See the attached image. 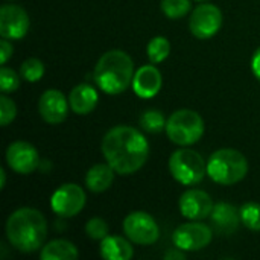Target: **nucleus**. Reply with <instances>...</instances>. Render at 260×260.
<instances>
[{
    "label": "nucleus",
    "instance_id": "nucleus-1",
    "mask_svg": "<svg viewBox=\"0 0 260 260\" xmlns=\"http://www.w3.org/2000/svg\"><path fill=\"white\" fill-rule=\"evenodd\" d=\"M102 154L119 175H129L146 163L149 143L139 129L128 125H117L104 136Z\"/></svg>",
    "mask_w": 260,
    "mask_h": 260
},
{
    "label": "nucleus",
    "instance_id": "nucleus-2",
    "mask_svg": "<svg viewBox=\"0 0 260 260\" xmlns=\"http://www.w3.org/2000/svg\"><path fill=\"white\" fill-rule=\"evenodd\" d=\"M6 236L15 250L21 253H32L41 248L46 241V218L40 210L32 207L17 209L6 221Z\"/></svg>",
    "mask_w": 260,
    "mask_h": 260
},
{
    "label": "nucleus",
    "instance_id": "nucleus-3",
    "mask_svg": "<svg viewBox=\"0 0 260 260\" xmlns=\"http://www.w3.org/2000/svg\"><path fill=\"white\" fill-rule=\"evenodd\" d=\"M133 79L134 62L126 52L119 49L105 52L94 67V81L107 94L123 93L133 84Z\"/></svg>",
    "mask_w": 260,
    "mask_h": 260
},
{
    "label": "nucleus",
    "instance_id": "nucleus-4",
    "mask_svg": "<svg viewBox=\"0 0 260 260\" xmlns=\"http://www.w3.org/2000/svg\"><path fill=\"white\" fill-rule=\"evenodd\" d=\"M248 172V161L245 155L232 148L215 151L207 161V175L218 184L230 186L245 178Z\"/></svg>",
    "mask_w": 260,
    "mask_h": 260
},
{
    "label": "nucleus",
    "instance_id": "nucleus-5",
    "mask_svg": "<svg viewBox=\"0 0 260 260\" xmlns=\"http://www.w3.org/2000/svg\"><path fill=\"white\" fill-rule=\"evenodd\" d=\"M166 134L169 140L180 146L197 143L204 134V120L193 110H178L166 122Z\"/></svg>",
    "mask_w": 260,
    "mask_h": 260
},
{
    "label": "nucleus",
    "instance_id": "nucleus-6",
    "mask_svg": "<svg viewBox=\"0 0 260 260\" xmlns=\"http://www.w3.org/2000/svg\"><path fill=\"white\" fill-rule=\"evenodd\" d=\"M169 171L172 177L184 184V186H193L204 180L207 174V163L193 149H177L171 158H169Z\"/></svg>",
    "mask_w": 260,
    "mask_h": 260
},
{
    "label": "nucleus",
    "instance_id": "nucleus-7",
    "mask_svg": "<svg viewBox=\"0 0 260 260\" xmlns=\"http://www.w3.org/2000/svg\"><path fill=\"white\" fill-rule=\"evenodd\" d=\"M126 238L139 245H152L158 241L160 230L155 219L146 212H133L123 221Z\"/></svg>",
    "mask_w": 260,
    "mask_h": 260
},
{
    "label": "nucleus",
    "instance_id": "nucleus-8",
    "mask_svg": "<svg viewBox=\"0 0 260 260\" xmlns=\"http://www.w3.org/2000/svg\"><path fill=\"white\" fill-rule=\"evenodd\" d=\"M222 24V12L216 5L203 3L198 5L189 20V29L193 37L200 40L212 38Z\"/></svg>",
    "mask_w": 260,
    "mask_h": 260
},
{
    "label": "nucleus",
    "instance_id": "nucleus-9",
    "mask_svg": "<svg viewBox=\"0 0 260 260\" xmlns=\"http://www.w3.org/2000/svg\"><path fill=\"white\" fill-rule=\"evenodd\" d=\"M85 192L81 186L67 183L59 186L50 200L52 210L59 215L61 218H72L76 216L85 206Z\"/></svg>",
    "mask_w": 260,
    "mask_h": 260
},
{
    "label": "nucleus",
    "instance_id": "nucleus-10",
    "mask_svg": "<svg viewBox=\"0 0 260 260\" xmlns=\"http://www.w3.org/2000/svg\"><path fill=\"white\" fill-rule=\"evenodd\" d=\"M213 232L209 225L201 222H187L175 229L172 242L183 251H198L212 242Z\"/></svg>",
    "mask_w": 260,
    "mask_h": 260
},
{
    "label": "nucleus",
    "instance_id": "nucleus-11",
    "mask_svg": "<svg viewBox=\"0 0 260 260\" xmlns=\"http://www.w3.org/2000/svg\"><path fill=\"white\" fill-rule=\"evenodd\" d=\"M6 163L17 174H32L40 166L38 151L35 149L34 145L27 142H12L6 149Z\"/></svg>",
    "mask_w": 260,
    "mask_h": 260
},
{
    "label": "nucleus",
    "instance_id": "nucleus-12",
    "mask_svg": "<svg viewBox=\"0 0 260 260\" xmlns=\"http://www.w3.org/2000/svg\"><path fill=\"white\" fill-rule=\"evenodd\" d=\"M29 30V15L18 5L0 8V35L8 40H20Z\"/></svg>",
    "mask_w": 260,
    "mask_h": 260
},
{
    "label": "nucleus",
    "instance_id": "nucleus-13",
    "mask_svg": "<svg viewBox=\"0 0 260 260\" xmlns=\"http://www.w3.org/2000/svg\"><path fill=\"white\" fill-rule=\"evenodd\" d=\"M180 212L184 218L200 221L212 215L213 201L210 195L200 189H189L180 197Z\"/></svg>",
    "mask_w": 260,
    "mask_h": 260
},
{
    "label": "nucleus",
    "instance_id": "nucleus-14",
    "mask_svg": "<svg viewBox=\"0 0 260 260\" xmlns=\"http://www.w3.org/2000/svg\"><path fill=\"white\" fill-rule=\"evenodd\" d=\"M69 107H70L69 101L56 88L46 90L38 101L40 116L43 117L44 122H47L50 125L64 122L67 117V113H69Z\"/></svg>",
    "mask_w": 260,
    "mask_h": 260
},
{
    "label": "nucleus",
    "instance_id": "nucleus-15",
    "mask_svg": "<svg viewBox=\"0 0 260 260\" xmlns=\"http://www.w3.org/2000/svg\"><path fill=\"white\" fill-rule=\"evenodd\" d=\"M133 88L139 98H154L161 88V73L155 66H142L134 73Z\"/></svg>",
    "mask_w": 260,
    "mask_h": 260
},
{
    "label": "nucleus",
    "instance_id": "nucleus-16",
    "mask_svg": "<svg viewBox=\"0 0 260 260\" xmlns=\"http://www.w3.org/2000/svg\"><path fill=\"white\" fill-rule=\"evenodd\" d=\"M212 222L216 229L218 233L229 236L235 233L242 222L241 219V210H238L235 206L227 204V203H218L213 206L212 210Z\"/></svg>",
    "mask_w": 260,
    "mask_h": 260
},
{
    "label": "nucleus",
    "instance_id": "nucleus-17",
    "mask_svg": "<svg viewBox=\"0 0 260 260\" xmlns=\"http://www.w3.org/2000/svg\"><path fill=\"white\" fill-rule=\"evenodd\" d=\"M98 101H99L98 91L94 90V87L88 84L76 85L69 94L70 108L75 114H79V116H85L91 113L96 108Z\"/></svg>",
    "mask_w": 260,
    "mask_h": 260
},
{
    "label": "nucleus",
    "instance_id": "nucleus-18",
    "mask_svg": "<svg viewBox=\"0 0 260 260\" xmlns=\"http://www.w3.org/2000/svg\"><path fill=\"white\" fill-rule=\"evenodd\" d=\"M114 172L116 171L108 163H98V165L91 166L88 169L87 175H85V186H87V189L94 192V193L105 192L113 184Z\"/></svg>",
    "mask_w": 260,
    "mask_h": 260
},
{
    "label": "nucleus",
    "instance_id": "nucleus-19",
    "mask_svg": "<svg viewBox=\"0 0 260 260\" xmlns=\"http://www.w3.org/2000/svg\"><path fill=\"white\" fill-rule=\"evenodd\" d=\"M101 256L107 260H129L134 256V250L125 238L114 235L101 241Z\"/></svg>",
    "mask_w": 260,
    "mask_h": 260
},
{
    "label": "nucleus",
    "instance_id": "nucleus-20",
    "mask_svg": "<svg viewBox=\"0 0 260 260\" xmlns=\"http://www.w3.org/2000/svg\"><path fill=\"white\" fill-rule=\"evenodd\" d=\"M79 257L78 248L64 239H55L41 248V260H76Z\"/></svg>",
    "mask_w": 260,
    "mask_h": 260
},
{
    "label": "nucleus",
    "instance_id": "nucleus-21",
    "mask_svg": "<svg viewBox=\"0 0 260 260\" xmlns=\"http://www.w3.org/2000/svg\"><path fill=\"white\" fill-rule=\"evenodd\" d=\"M148 58L152 64L165 61L171 53V43L166 37H154L146 47Z\"/></svg>",
    "mask_w": 260,
    "mask_h": 260
},
{
    "label": "nucleus",
    "instance_id": "nucleus-22",
    "mask_svg": "<svg viewBox=\"0 0 260 260\" xmlns=\"http://www.w3.org/2000/svg\"><path fill=\"white\" fill-rule=\"evenodd\" d=\"M140 125L148 133H160L166 129V120L158 110H146L140 117Z\"/></svg>",
    "mask_w": 260,
    "mask_h": 260
},
{
    "label": "nucleus",
    "instance_id": "nucleus-23",
    "mask_svg": "<svg viewBox=\"0 0 260 260\" xmlns=\"http://www.w3.org/2000/svg\"><path fill=\"white\" fill-rule=\"evenodd\" d=\"M241 219L244 225L250 230H260V204L259 203H245L241 209Z\"/></svg>",
    "mask_w": 260,
    "mask_h": 260
},
{
    "label": "nucleus",
    "instance_id": "nucleus-24",
    "mask_svg": "<svg viewBox=\"0 0 260 260\" xmlns=\"http://www.w3.org/2000/svg\"><path fill=\"white\" fill-rule=\"evenodd\" d=\"M20 75L29 82H37L44 75V64L37 58H27L20 67Z\"/></svg>",
    "mask_w": 260,
    "mask_h": 260
},
{
    "label": "nucleus",
    "instance_id": "nucleus-25",
    "mask_svg": "<svg viewBox=\"0 0 260 260\" xmlns=\"http://www.w3.org/2000/svg\"><path fill=\"white\" fill-rule=\"evenodd\" d=\"M161 11L166 17L178 20L190 11V0H161Z\"/></svg>",
    "mask_w": 260,
    "mask_h": 260
},
{
    "label": "nucleus",
    "instance_id": "nucleus-26",
    "mask_svg": "<svg viewBox=\"0 0 260 260\" xmlns=\"http://www.w3.org/2000/svg\"><path fill=\"white\" fill-rule=\"evenodd\" d=\"M20 76L12 69L3 66L0 69V88H2V93H5V94L14 93L20 87Z\"/></svg>",
    "mask_w": 260,
    "mask_h": 260
},
{
    "label": "nucleus",
    "instance_id": "nucleus-27",
    "mask_svg": "<svg viewBox=\"0 0 260 260\" xmlns=\"http://www.w3.org/2000/svg\"><path fill=\"white\" fill-rule=\"evenodd\" d=\"M85 233L93 241H102L108 236V224L102 218H91L85 224Z\"/></svg>",
    "mask_w": 260,
    "mask_h": 260
},
{
    "label": "nucleus",
    "instance_id": "nucleus-28",
    "mask_svg": "<svg viewBox=\"0 0 260 260\" xmlns=\"http://www.w3.org/2000/svg\"><path fill=\"white\" fill-rule=\"evenodd\" d=\"M17 116V107L15 104L3 93L0 96V125L6 126L9 125Z\"/></svg>",
    "mask_w": 260,
    "mask_h": 260
},
{
    "label": "nucleus",
    "instance_id": "nucleus-29",
    "mask_svg": "<svg viewBox=\"0 0 260 260\" xmlns=\"http://www.w3.org/2000/svg\"><path fill=\"white\" fill-rule=\"evenodd\" d=\"M12 52H14L12 44L8 41V38H3V40L0 41V61H2L3 66H5V64L8 62V59L12 56Z\"/></svg>",
    "mask_w": 260,
    "mask_h": 260
},
{
    "label": "nucleus",
    "instance_id": "nucleus-30",
    "mask_svg": "<svg viewBox=\"0 0 260 260\" xmlns=\"http://www.w3.org/2000/svg\"><path fill=\"white\" fill-rule=\"evenodd\" d=\"M251 69H253V73L254 76L260 81V47L254 52L253 55V59H251Z\"/></svg>",
    "mask_w": 260,
    "mask_h": 260
},
{
    "label": "nucleus",
    "instance_id": "nucleus-31",
    "mask_svg": "<svg viewBox=\"0 0 260 260\" xmlns=\"http://www.w3.org/2000/svg\"><path fill=\"white\" fill-rule=\"evenodd\" d=\"M165 259H178V260H184L186 259V254L183 253V250L177 248L175 251H169L165 254Z\"/></svg>",
    "mask_w": 260,
    "mask_h": 260
},
{
    "label": "nucleus",
    "instance_id": "nucleus-32",
    "mask_svg": "<svg viewBox=\"0 0 260 260\" xmlns=\"http://www.w3.org/2000/svg\"><path fill=\"white\" fill-rule=\"evenodd\" d=\"M5 184H6V174L3 169H0V189H3Z\"/></svg>",
    "mask_w": 260,
    "mask_h": 260
},
{
    "label": "nucleus",
    "instance_id": "nucleus-33",
    "mask_svg": "<svg viewBox=\"0 0 260 260\" xmlns=\"http://www.w3.org/2000/svg\"><path fill=\"white\" fill-rule=\"evenodd\" d=\"M200 2H204V0H200Z\"/></svg>",
    "mask_w": 260,
    "mask_h": 260
}]
</instances>
